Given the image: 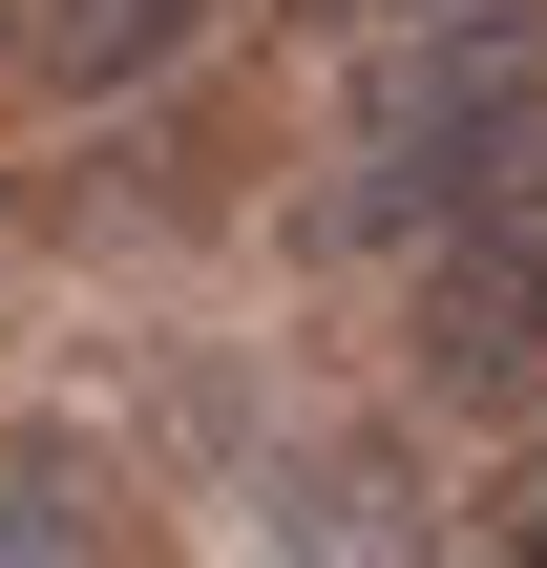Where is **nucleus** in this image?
Wrapping results in <instances>:
<instances>
[{"mask_svg": "<svg viewBox=\"0 0 547 568\" xmlns=\"http://www.w3.org/2000/svg\"><path fill=\"white\" fill-rule=\"evenodd\" d=\"M0 84H21V21H0Z\"/></svg>", "mask_w": 547, "mask_h": 568, "instance_id": "20e7f679", "label": "nucleus"}, {"mask_svg": "<svg viewBox=\"0 0 547 568\" xmlns=\"http://www.w3.org/2000/svg\"><path fill=\"white\" fill-rule=\"evenodd\" d=\"M274 506H295V568H401V464L379 443H316Z\"/></svg>", "mask_w": 547, "mask_h": 568, "instance_id": "f03ea898", "label": "nucleus"}, {"mask_svg": "<svg viewBox=\"0 0 547 568\" xmlns=\"http://www.w3.org/2000/svg\"><path fill=\"white\" fill-rule=\"evenodd\" d=\"M211 21L232 0H21V84L42 105H148V84L211 63Z\"/></svg>", "mask_w": 547, "mask_h": 568, "instance_id": "f257e3e1", "label": "nucleus"}, {"mask_svg": "<svg viewBox=\"0 0 547 568\" xmlns=\"http://www.w3.org/2000/svg\"><path fill=\"white\" fill-rule=\"evenodd\" d=\"M443 568H547V464H506V485L464 506V548H443Z\"/></svg>", "mask_w": 547, "mask_h": 568, "instance_id": "7ed1b4c3", "label": "nucleus"}]
</instances>
